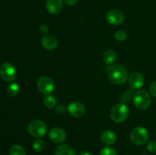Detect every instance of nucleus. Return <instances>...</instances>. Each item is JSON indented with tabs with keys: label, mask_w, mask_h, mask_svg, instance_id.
Listing matches in <instances>:
<instances>
[{
	"label": "nucleus",
	"mask_w": 156,
	"mask_h": 155,
	"mask_svg": "<svg viewBox=\"0 0 156 155\" xmlns=\"http://www.w3.org/2000/svg\"><path fill=\"white\" fill-rule=\"evenodd\" d=\"M108 72L110 80L116 84H123L127 80V70L121 65H111L108 68Z\"/></svg>",
	"instance_id": "1"
},
{
	"label": "nucleus",
	"mask_w": 156,
	"mask_h": 155,
	"mask_svg": "<svg viewBox=\"0 0 156 155\" xmlns=\"http://www.w3.org/2000/svg\"><path fill=\"white\" fill-rule=\"evenodd\" d=\"M151 97L149 93L145 90H139L133 95V103L137 109L140 110L147 109L150 106Z\"/></svg>",
	"instance_id": "2"
},
{
	"label": "nucleus",
	"mask_w": 156,
	"mask_h": 155,
	"mask_svg": "<svg viewBox=\"0 0 156 155\" xmlns=\"http://www.w3.org/2000/svg\"><path fill=\"white\" fill-rule=\"evenodd\" d=\"M149 138V133L146 129L142 126L134 128L130 133L131 141L136 145H143L146 144Z\"/></svg>",
	"instance_id": "3"
},
{
	"label": "nucleus",
	"mask_w": 156,
	"mask_h": 155,
	"mask_svg": "<svg viewBox=\"0 0 156 155\" xmlns=\"http://www.w3.org/2000/svg\"><path fill=\"white\" fill-rule=\"evenodd\" d=\"M129 115V109L124 103H118L112 108L111 117L114 122L120 123L124 122Z\"/></svg>",
	"instance_id": "4"
},
{
	"label": "nucleus",
	"mask_w": 156,
	"mask_h": 155,
	"mask_svg": "<svg viewBox=\"0 0 156 155\" xmlns=\"http://www.w3.org/2000/svg\"><path fill=\"white\" fill-rule=\"evenodd\" d=\"M47 126L43 121L34 119L30 122L27 126V132L34 138H41L47 133Z\"/></svg>",
	"instance_id": "5"
},
{
	"label": "nucleus",
	"mask_w": 156,
	"mask_h": 155,
	"mask_svg": "<svg viewBox=\"0 0 156 155\" xmlns=\"http://www.w3.org/2000/svg\"><path fill=\"white\" fill-rule=\"evenodd\" d=\"M37 88L40 92L45 95H50L55 89V84L53 79L47 76L40 78L37 81Z\"/></svg>",
	"instance_id": "6"
},
{
	"label": "nucleus",
	"mask_w": 156,
	"mask_h": 155,
	"mask_svg": "<svg viewBox=\"0 0 156 155\" xmlns=\"http://www.w3.org/2000/svg\"><path fill=\"white\" fill-rule=\"evenodd\" d=\"M16 69L10 62H5L0 66V76L4 81H12L16 77Z\"/></svg>",
	"instance_id": "7"
},
{
	"label": "nucleus",
	"mask_w": 156,
	"mask_h": 155,
	"mask_svg": "<svg viewBox=\"0 0 156 155\" xmlns=\"http://www.w3.org/2000/svg\"><path fill=\"white\" fill-rule=\"evenodd\" d=\"M106 19L108 23L113 25L121 24L124 21V15L123 12L117 9L110 10L106 15Z\"/></svg>",
	"instance_id": "8"
},
{
	"label": "nucleus",
	"mask_w": 156,
	"mask_h": 155,
	"mask_svg": "<svg viewBox=\"0 0 156 155\" xmlns=\"http://www.w3.org/2000/svg\"><path fill=\"white\" fill-rule=\"evenodd\" d=\"M49 138L53 142L59 144L63 142L66 138V133L63 129L58 127H54L51 129L49 132Z\"/></svg>",
	"instance_id": "9"
},
{
	"label": "nucleus",
	"mask_w": 156,
	"mask_h": 155,
	"mask_svg": "<svg viewBox=\"0 0 156 155\" xmlns=\"http://www.w3.org/2000/svg\"><path fill=\"white\" fill-rule=\"evenodd\" d=\"M67 109H68L70 115H73V117H76V118L82 117L85 112V106L82 103L77 101L70 103L68 106Z\"/></svg>",
	"instance_id": "10"
},
{
	"label": "nucleus",
	"mask_w": 156,
	"mask_h": 155,
	"mask_svg": "<svg viewBox=\"0 0 156 155\" xmlns=\"http://www.w3.org/2000/svg\"><path fill=\"white\" fill-rule=\"evenodd\" d=\"M145 79L143 74L140 72H133L130 74L129 78V84L130 88L133 90L141 88L144 84Z\"/></svg>",
	"instance_id": "11"
},
{
	"label": "nucleus",
	"mask_w": 156,
	"mask_h": 155,
	"mask_svg": "<svg viewBox=\"0 0 156 155\" xmlns=\"http://www.w3.org/2000/svg\"><path fill=\"white\" fill-rule=\"evenodd\" d=\"M46 8L50 14L56 15L62 11L63 8V3L62 0H47Z\"/></svg>",
	"instance_id": "12"
},
{
	"label": "nucleus",
	"mask_w": 156,
	"mask_h": 155,
	"mask_svg": "<svg viewBox=\"0 0 156 155\" xmlns=\"http://www.w3.org/2000/svg\"><path fill=\"white\" fill-rule=\"evenodd\" d=\"M41 43L46 50H53L57 47L58 40L53 35L47 34L43 36L42 40H41Z\"/></svg>",
	"instance_id": "13"
},
{
	"label": "nucleus",
	"mask_w": 156,
	"mask_h": 155,
	"mask_svg": "<svg viewBox=\"0 0 156 155\" xmlns=\"http://www.w3.org/2000/svg\"><path fill=\"white\" fill-rule=\"evenodd\" d=\"M101 139L102 142L105 143L107 145H113L114 144H115L117 136L112 131L105 130L102 132L101 135Z\"/></svg>",
	"instance_id": "14"
},
{
	"label": "nucleus",
	"mask_w": 156,
	"mask_h": 155,
	"mask_svg": "<svg viewBox=\"0 0 156 155\" xmlns=\"http://www.w3.org/2000/svg\"><path fill=\"white\" fill-rule=\"evenodd\" d=\"M54 155H76L74 149L67 144H61L58 146L54 152Z\"/></svg>",
	"instance_id": "15"
},
{
	"label": "nucleus",
	"mask_w": 156,
	"mask_h": 155,
	"mask_svg": "<svg viewBox=\"0 0 156 155\" xmlns=\"http://www.w3.org/2000/svg\"><path fill=\"white\" fill-rule=\"evenodd\" d=\"M117 59V54L114 50H107L103 55V60L107 65H112Z\"/></svg>",
	"instance_id": "16"
},
{
	"label": "nucleus",
	"mask_w": 156,
	"mask_h": 155,
	"mask_svg": "<svg viewBox=\"0 0 156 155\" xmlns=\"http://www.w3.org/2000/svg\"><path fill=\"white\" fill-rule=\"evenodd\" d=\"M9 155H27V153L22 146L15 144L9 150Z\"/></svg>",
	"instance_id": "17"
},
{
	"label": "nucleus",
	"mask_w": 156,
	"mask_h": 155,
	"mask_svg": "<svg viewBox=\"0 0 156 155\" xmlns=\"http://www.w3.org/2000/svg\"><path fill=\"white\" fill-rule=\"evenodd\" d=\"M7 93L11 97H15L19 93V86L15 82H12L7 87Z\"/></svg>",
	"instance_id": "18"
},
{
	"label": "nucleus",
	"mask_w": 156,
	"mask_h": 155,
	"mask_svg": "<svg viewBox=\"0 0 156 155\" xmlns=\"http://www.w3.org/2000/svg\"><path fill=\"white\" fill-rule=\"evenodd\" d=\"M44 103L46 107L49 108V109H52L54 107L56 104V98L54 96L51 95H47L44 100Z\"/></svg>",
	"instance_id": "19"
},
{
	"label": "nucleus",
	"mask_w": 156,
	"mask_h": 155,
	"mask_svg": "<svg viewBox=\"0 0 156 155\" xmlns=\"http://www.w3.org/2000/svg\"><path fill=\"white\" fill-rule=\"evenodd\" d=\"M32 147H33L34 151L40 153V152H42L44 150V148H45V143H44L43 140L36 139L34 141Z\"/></svg>",
	"instance_id": "20"
},
{
	"label": "nucleus",
	"mask_w": 156,
	"mask_h": 155,
	"mask_svg": "<svg viewBox=\"0 0 156 155\" xmlns=\"http://www.w3.org/2000/svg\"><path fill=\"white\" fill-rule=\"evenodd\" d=\"M100 155H117V152L112 147H105L101 149Z\"/></svg>",
	"instance_id": "21"
},
{
	"label": "nucleus",
	"mask_w": 156,
	"mask_h": 155,
	"mask_svg": "<svg viewBox=\"0 0 156 155\" xmlns=\"http://www.w3.org/2000/svg\"><path fill=\"white\" fill-rule=\"evenodd\" d=\"M116 39L118 41H123L126 39V33L124 30H118L115 33Z\"/></svg>",
	"instance_id": "22"
},
{
	"label": "nucleus",
	"mask_w": 156,
	"mask_h": 155,
	"mask_svg": "<svg viewBox=\"0 0 156 155\" xmlns=\"http://www.w3.org/2000/svg\"><path fill=\"white\" fill-rule=\"evenodd\" d=\"M147 149L149 152L151 153H156V141L155 140H152V141H149L147 144Z\"/></svg>",
	"instance_id": "23"
},
{
	"label": "nucleus",
	"mask_w": 156,
	"mask_h": 155,
	"mask_svg": "<svg viewBox=\"0 0 156 155\" xmlns=\"http://www.w3.org/2000/svg\"><path fill=\"white\" fill-rule=\"evenodd\" d=\"M149 91H150L151 95L156 98V80L152 81V84H150V87H149Z\"/></svg>",
	"instance_id": "24"
},
{
	"label": "nucleus",
	"mask_w": 156,
	"mask_h": 155,
	"mask_svg": "<svg viewBox=\"0 0 156 155\" xmlns=\"http://www.w3.org/2000/svg\"><path fill=\"white\" fill-rule=\"evenodd\" d=\"M66 110V109L63 105H60V106H57V108H56V112L59 115H63L65 113Z\"/></svg>",
	"instance_id": "25"
},
{
	"label": "nucleus",
	"mask_w": 156,
	"mask_h": 155,
	"mask_svg": "<svg viewBox=\"0 0 156 155\" xmlns=\"http://www.w3.org/2000/svg\"><path fill=\"white\" fill-rule=\"evenodd\" d=\"M40 30H41V33H47V32L49 31V27H47V25H42L41 26V29H40Z\"/></svg>",
	"instance_id": "26"
},
{
	"label": "nucleus",
	"mask_w": 156,
	"mask_h": 155,
	"mask_svg": "<svg viewBox=\"0 0 156 155\" xmlns=\"http://www.w3.org/2000/svg\"><path fill=\"white\" fill-rule=\"evenodd\" d=\"M64 2L66 3L69 5H73L79 2V0H63Z\"/></svg>",
	"instance_id": "27"
},
{
	"label": "nucleus",
	"mask_w": 156,
	"mask_h": 155,
	"mask_svg": "<svg viewBox=\"0 0 156 155\" xmlns=\"http://www.w3.org/2000/svg\"><path fill=\"white\" fill-rule=\"evenodd\" d=\"M79 155H92V154L88 151H82L81 152V153H79Z\"/></svg>",
	"instance_id": "28"
}]
</instances>
